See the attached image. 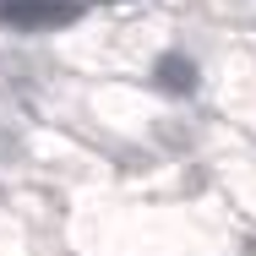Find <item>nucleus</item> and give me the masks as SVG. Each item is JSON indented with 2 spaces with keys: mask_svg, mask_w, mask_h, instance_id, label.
Segmentation results:
<instances>
[{
  "mask_svg": "<svg viewBox=\"0 0 256 256\" xmlns=\"http://www.w3.org/2000/svg\"><path fill=\"white\" fill-rule=\"evenodd\" d=\"M76 11H82L76 0H0V16L28 22V28H54V22H71Z\"/></svg>",
  "mask_w": 256,
  "mask_h": 256,
  "instance_id": "obj_1",
  "label": "nucleus"
},
{
  "mask_svg": "<svg viewBox=\"0 0 256 256\" xmlns=\"http://www.w3.org/2000/svg\"><path fill=\"white\" fill-rule=\"evenodd\" d=\"M153 76H158L164 93H191V88H196V66H191L186 54H164L153 66Z\"/></svg>",
  "mask_w": 256,
  "mask_h": 256,
  "instance_id": "obj_2",
  "label": "nucleus"
}]
</instances>
